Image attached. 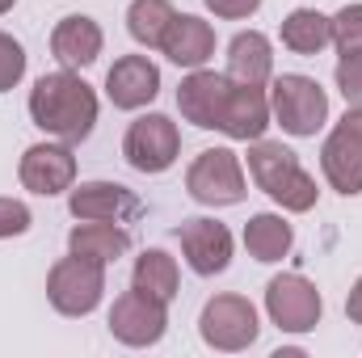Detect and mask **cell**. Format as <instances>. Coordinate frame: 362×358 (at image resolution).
Instances as JSON below:
<instances>
[{
    "mask_svg": "<svg viewBox=\"0 0 362 358\" xmlns=\"http://www.w3.org/2000/svg\"><path fill=\"white\" fill-rule=\"evenodd\" d=\"M329 42H333V17L316 8H295L282 21V47H291L295 55H320Z\"/></svg>",
    "mask_w": 362,
    "mask_h": 358,
    "instance_id": "22",
    "label": "cell"
},
{
    "mask_svg": "<svg viewBox=\"0 0 362 358\" xmlns=\"http://www.w3.org/2000/svg\"><path fill=\"white\" fill-rule=\"evenodd\" d=\"M13 4H17V0H0V13H8V8H13Z\"/></svg>",
    "mask_w": 362,
    "mask_h": 358,
    "instance_id": "31",
    "label": "cell"
},
{
    "mask_svg": "<svg viewBox=\"0 0 362 358\" xmlns=\"http://www.w3.org/2000/svg\"><path fill=\"white\" fill-rule=\"evenodd\" d=\"M333 42L341 51H358L362 47V4H346L333 17Z\"/></svg>",
    "mask_w": 362,
    "mask_h": 358,
    "instance_id": "27",
    "label": "cell"
},
{
    "mask_svg": "<svg viewBox=\"0 0 362 358\" xmlns=\"http://www.w3.org/2000/svg\"><path fill=\"white\" fill-rule=\"evenodd\" d=\"M122 156L131 169L139 173H165L173 169V161L181 156V135L177 122L165 118V114H144L127 127V139H122Z\"/></svg>",
    "mask_w": 362,
    "mask_h": 358,
    "instance_id": "7",
    "label": "cell"
},
{
    "mask_svg": "<svg viewBox=\"0 0 362 358\" xmlns=\"http://www.w3.org/2000/svg\"><path fill=\"white\" fill-rule=\"evenodd\" d=\"M21 76H25V51H21L17 38H8L0 30V93H8Z\"/></svg>",
    "mask_w": 362,
    "mask_h": 358,
    "instance_id": "26",
    "label": "cell"
},
{
    "mask_svg": "<svg viewBox=\"0 0 362 358\" xmlns=\"http://www.w3.org/2000/svg\"><path fill=\"white\" fill-rule=\"evenodd\" d=\"M51 51L64 68H89L93 59L101 55V25L85 17V13H72L55 25L51 34Z\"/></svg>",
    "mask_w": 362,
    "mask_h": 358,
    "instance_id": "19",
    "label": "cell"
},
{
    "mask_svg": "<svg viewBox=\"0 0 362 358\" xmlns=\"http://www.w3.org/2000/svg\"><path fill=\"white\" fill-rule=\"evenodd\" d=\"M257 308L245 299V295H215L206 299L202 316H198V333L211 350H223V354H236V350H249L257 342Z\"/></svg>",
    "mask_w": 362,
    "mask_h": 358,
    "instance_id": "5",
    "label": "cell"
},
{
    "mask_svg": "<svg viewBox=\"0 0 362 358\" xmlns=\"http://www.w3.org/2000/svg\"><path fill=\"white\" fill-rule=\"evenodd\" d=\"M266 312L282 333H308L320 325L325 299L303 274H278L266 287Z\"/></svg>",
    "mask_w": 362,
    "mask_h": 358,
    "instance_id": "9",
    "label": "cell"
},
{
    "mask_svg": "<svg viewBox=\"0 0 362 358\" xmlns=\"http://www.w3.org/2000/svg\"><path fill=\"white\" fill-rule=\"evenodd\" d=\"M320 169L337 194H362V105H350L346 118L320 148Z\"/></svg>",
    "mask_w": 362,
    "mask_h": 358,
    "instance_id": "8",
    "label": "cell"
},
{
    "mask_svg": "<svg viewBox=\"0 0 362 358\" xmlns=\"http://www.w3.org/2000/svg\"><path fill=\"white\" fill-rule=\"evenodd\" d=\"M131 287L144 291V295H152V299H160V304H169V299L177 295V262H173L165 249H144V253L135 258Z\"/></svg>",
    "mask_w": 362,
    "mask_h": 358,
    "instance_id": "23",
    "label": "cell"
},
{
    "mask_svg": "<svg viewBox=\"0 0 362 358\" xmlns=\"http://www.w3.org/2000/svg\"><path fill=\"white\" fill-rule=\"evenodd\" d=\"M270 68H274V51L262 30H245L228 42V81L232 85H257L262 89L270 81Z\"/></svg>",
    "mask_w": 362,
    "mask_h": 358,
    "instance_id": "18",
    "label": "cell"
},
{
    "mask_svg": "<svg viewBox=\"0 0 362 358\" xmlns=\"http://www.w3.org/2000/svg\"><path fill=\"white\" fill-rule=\"evenodd\" d=\"M68 249L93 258V262H118L127 249H131V232L122 224H105V219H81L72 232H68Z\"/></svg>",
    "mask_w": 362,
    "mask_h": 358,
    "instance_id": "20",
    "label": "cell"
},
{
    "mask_svg": "<svg viewBox=\"0 0 362 358\" xmlns=\"http://www.w3.org/2000/svg\"><path fill=\"white\" fill-rule=\"evenodd\" d=\"M249 173L270 194L282 211H312L316 207V181L299 165V156L274 139H253L249 148Z\"/></svg>",
    "mask_w": 362,
    "mask_h": 358,
    "instance_id": "2",
    "label": "cell"
},
{
    "mask_svg": "<svg viewBox=\"0 0 362 358\" xmlns=\"http://www.w3.org/2000/svg\"><path fill=\"white\" fill-rule=\"evenodd\" d=\"M206 8L223 21H240V17H253L262 8V0H206Z\"/></svg>",
    "mask_w": 362,
    "mask_h": 358,
    "instance_id": "29",
    "label": "cell"
},
{
    "mask_svg": "<svg viewBox=\"0 0 362 358\" xmlns=\"http://www.w3.org/2000/svg\"><path fill=\"white\" fill-rule=\"evenodd\" d=\"M105 93H110V101L118 110H139V105L156 101V93H160V68L148 55H122L105 72Z\"/></svg>",
    "mask_w": 362,
    "mask_h": 358,
    "instance_id": "15",
    "label": "cell"
},
{
    "mask_svg": "<svg viewBox=\"0 0 362 358\" xmlns=\"http://www.w3.org/2000/svg\"><path fill=\"white\" fill-rule=\"evenodd\" d=\"M177 241H181V253L194 274L211 278V274H223L228 262H232V232L219 224V219H185L177 228Z\"/></svg>",
    "mask_w": 362,
    "mask_h": 358,
    "instance_id": "13",
    "label": "cell"
},
{
    "mask_svg": "<svg viewBox=\"0 0 362 358\" xmlns=\"http://www.w3.org/2000/svg\"><path fill=\"white\" fill-rule=\"evenodd\" d=\"M337 89L350 105H362V47L358 51H341L337 59Z\"/></svg>",
    "mask_w": 362,
    "mask_h": 358,
    "instance_id": "25",
    "label": "cell"
},
{
    "mask_svg": "<svg viewBox=\"0 0 362 358\" xmlns=\"http://www.w3.org/2000/svg\"><path fill=\"white\" fill-rule=\"evenodd\" d=\"M291 245H295V232H291V224L282 215L266 211V215H253L245 224V249L257 262H282L291 253Z\"/></svg>",
    "mask_w": 362,
    "mask_h": 358,
    "instance_id": "21",
    "label": "cell"
},
{
    "mask_svg": "<svg viewBox=\"0 0 362 358\" xmlns=\"http://www.w3.org/2000/svg\"><path fill=\"white\" fill-rule=\"evenodd\" d=\"M76 219H105V224H127L144 211V202L135 198V190L118 185V181H85L72 190L68 198Z\"/></svg>",
    "mask_w": 362,
    "mask_h": 358,
    "instance_id": "14",
    "label": "cell"
},
{
    "mask_svg": "<svg viewBox=\"0 0 362 358\" xmlns=\"http://www.w3.org/2000/svg\"><path fill=\"white\" fill-rule=\"evenodd\" d=\"M30 118L38 131L64 144H81L93 135V122H97V93L72 68L51 72L30 89Z\"/></svg>",
    "mask_w": 362,
    "mask_h": 358,
    "instance_id": "1",
    "label": "cell"
},
{
    "mask_svg": "<svg viewBox=\"0 0 362 358\" xmlns=\"http://www.w3.org/2000/svg\"><path fill=\"white\" fill-rule=\"evenodd\" d=\"M346 312H350L354 325H362V278L354 282V291H350V299H346Z\"/></svg>",
    "mask_w": 362,
    "mask_h": 358,
    "instance_id": "30",
    "label": "cell"
},
{
    "mask_svg": "<svg viewBox=\"0 0 362 358\" xmlns=\"http://www.w3.org/2000/svg\"><path fill=\"white\" fill-rule=\"evenodd\" d=\"M173 4L169 0H131L127 8V30L139 47H160L165 42V30L173 21Z\"/></svg>",
    "mask_w": 362,
    "mask_h": 358,
    "instance_id": "24",
    "label": "cell"
},
{
    "mask_svg": "<svg viewBox=\"0 0 362 358\" xmlns=\"http://www.w3.org/2000/svg\"><path fill=\"white\" fill-rule=\"evenodd\" d=\"M266 127H270V97L257 85H232L219 131L232 135V139H262Z\"/></svg>",
    "mask_w": 362,
    "mask_h": 358,
    "instance_id": "17",
    "label": "cell"
},
{
    "mask_svg": "<svg viewBox=\"0 0 362 358\" xmlns=\"http://www.w3.org/2000/svg\"><path fill=\"white\" fill-rule=\"evenodd\" d=\"M185 190L194 202L202 207H236L245 198V169L240 156L232 148H206L189 173H185Z\"/></svg>",
    "mask_w": 362,
    "mask_h": 358,
    "instance_id": "6",
    "label": "cell"
},
{
    "mask_svg": "<svg viewBox=\"0 0 362 358\" xmlns=\"http://www.w3.org/2000/svg\"><path fill=\"white\" fill-rule=\"evenodd\" d=\"M169 304L144 295V291H122L110 308V333L122 342V346H156L169 329Z\"/></svg>",
    "mask_w": 362,
    "mask_h": 358,
    "instance_id": "10",
    "label": "cell"
},
{
    "mask_svg": "<svg viewBox=\"0 0 362 358\" xmlns=\"http://www.w3.org/2000/svg\"><path fill=\"white\" fill-rule=\"evenodd\" d=\"M270 114L282 122L286 135L308 139V135H316V131L325 127V118H329V97H325V89H320L312 76L286 72V76L274 81V89H270Z\"/></svg>",
    "mask_w": 362,
    "mask_h": 358,
    "instance_id": "3",
    "label": "cell"
},
{
    "mask_svg": "<svg viewBox=\"0 0 362 358\" xmlns=\"http://www.w3.org/2000/svg\"><path fill=\"white\" fill-rule=\"evenodd\" d=\"M228 97H232V81L228 76L194 68L177 89V110H181L185 122H194L202 131H219L223 110H228Z\"/></svg>",
    "mask_w": 362,
    "mask_h": 358,
    "instance_id": "12",
    "label": "cell"
},
{
    "mask_svg": "<svg viewBox=\"0 0 362 358\" xmlns=\"http://www.w3.org/2000/svg\"><path fill=\"white\" fill-rule=\"evenodd\" d=\"M17 178L30 194H42V198L64 194L76 181V156H72L68 144H34V148H25V156L17 165Z\"/></svg>",
    "mask_w": 362,
    "mask_h": 358,
    "instance_id": "11",
    "label": "cell"
},
{
    "mask_svg": "<svg viewBox=\"0 0 362 358\" xmlns=\"http://www.w3.org/2000/svg\"><path fill=\"white\" fill-rule=\"evenodd\" d=\"M30 232V207L17 198H0V241Z\"/></svg>",
    "mask_w": 362,
    "mask_h": 358,
    "instance_id": "28",
    "label": "cell"
},
{
    "mask_svg": "<svg viewBox=\"0 0 362 358\" xmlns=\"http://www.w3.org/2000/svg\"><path fill=\"white\" fill-rule=\"evenodd\" d=\"M160 51L177 64V68H202L211 55H215V30L202 21V17H194V13H181L169 21V30H165V42H160Z\"/></svg>",
    "mask_w": 362,
    "mask_h": 358,
    "instance_id": "16",
    "label": "cell"
},
{
    "mask_svg": "<svg viewBox=\"0 0 362 358\" xmlns=\"http://www.w3.org/2000/svg\"><path fill=\"white\" fill-rule=\"evenodd\" d=\"M101 295H105V266L93 258L72 253V258L55 262L47 274V299L64 316H89L101 304Z\"/></svg>",
    "mask_w": 362,
    "mask_h": 358,
    "instance_id": "4",
    "label": "cell"
}]
</instances>
